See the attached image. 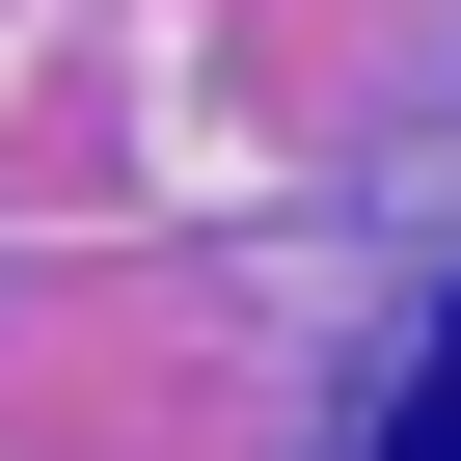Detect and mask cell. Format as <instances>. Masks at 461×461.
<instances>
[{
	"label": "cell",
	"mask_w": 461,
	"mask_h": 461,
	"mask_svg": "<svg viewBox=\"0 0 461 461\" xmlns=\"http://www.w3.org/2000/svg\"><path fill=\"white\" fill-rule=\"evenodd\" d=\"M353 461H461V299H434V353L380 380V434H353Z\"/></svg>",
	"instance_id": "obj_1"
}]
</instances>
